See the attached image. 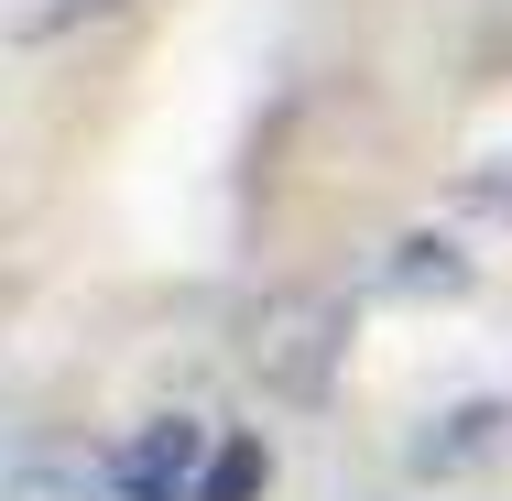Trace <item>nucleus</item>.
<instances>
[{
	"label": "nucleus",
	"mask_w": 512,
	"mask_h": 501,
	"mask_svg": "<svg viewBox=\"0 0 512 501\" xmlns=\"http://www.w3.org/2000/svg\"><path fill=\"white\" fill-rule=\"evenodd\" d=\"M240 360H251V382H262L273 403H327L338 371H349V305L316 295V284L262 295L251 327H240Z\"/></svg>",
	"instance_id": "f257e3e1"
},
{
	"label": "nucleus",
	"mask_w": 512,
	"mask_h": 501,
	"mask_svg": "<svg viewBox=\"0 0 512 501\" xmlns=\"http://www.w3.org/2000/svg\"><path fill=\"white\" fill-rule=\"evenodd\" d=\"M207 458H218V425H197V414H142L99 469H109V501H197Z\"/></svg>",
	"instance_id": "f03ea898"
},
{
	"label": "nucleus",
	"mask_w": 512,
	"mask_h": 501,
	"mask_svg": "<svg viewBox=\"0 0 512 501\" xmlns=\"http://www.w3.org/2000/svg\"><path fill=\"white\" fill-rule=\"evenodd\" d=\"M502 447H512V403L469 393V403H447V414L414 436V480H458V469H480V458H502Z\"/></svg>",
	"instance_id": "7ed1b4c3"
},
{
	"label": "nucleus",
	"mask_w": 512,
	"mask_h": 501,
	"mask_svg": "<svg viewBox=\"0 0 512 501\" xmlns=\"http://www.w3.org/2000/svg\"><path fill=\"white\" fill-rule=\"evenodd\" d=\"M371 284H382L393 305H436V295H469V284H480V262H469L447 229H404V240L382 251V273H371Z\"/></svg>",
	"instance_id": "20e7f679"
},
{
	"label": "nucleus",
	"mask_w": 512,
	"mask_h": 501,
	"mask_svg": "<svg viewBox=\"0 0 512 501\" xmlns=\"http://www.w3.org/2000/svg\"><path fill=\"white\" fill-rule=\"evenodd\" d=\"M262 491H273V447L251 425H229L218 458H207V480H197V501H262Z\"/></svg>",
	"instance_id": "39448f33"
},
{
	"label": "nucleus",
	"mask_w": 512,
	"mask_h": 501,
	"mask_svg": "<svg viewBox=\"0 0 512 501\" xmlns=\"http://www.w3.org/2000/svg\"><path fill=\"white\" fill-rule=\"evenodd\" d=\"M88 491H109V469H88V458H77V469H55L44 447H22V458H11V501H88Z\"/></svg>",
	"instance_id": "423d86ee"
},
{
	"label": "nucleus",
	"mask_w": 512,
	"mask_h": 501,
	"mask_svg": "<svg viewBox=\"0 0 512 501\" xmlns=\"http://www.w3.org/2000/svg\"><path fill=\"white\" fill-rule=\"evenodd\" d=\"M99 11H120V0H11V44H55V33H77Z\"/></svg>",
	"instance_id": "0eeeda50"
},
{
	"label": "nucleus",
	"mask_w": 512,
	"mask_h": 501,
	"mask_svg": "<svg viewBox=\"0 0 512 501\" xmlns=\"http://www.w3.org/2000/svg\"><path fill=\"white\" fill-rule=\"evenodd\" d=\"M458 207H480V218H502V229H512V153H491V164H469V186H458Z\"/></svg>",
	"instance_id": "6e6552de"
}]
</instances>
